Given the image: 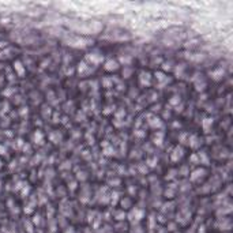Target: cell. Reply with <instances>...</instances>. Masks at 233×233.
<instances>
[{
  "mask_svg": "<svg viewBox=\"0 0 233 233\" xmlns=\"http://www.w3.org/2000/svg\"><path fill=\"white\" fill-rule=\"evenodd\" d=\"M14 70L16 71V74L19 75V76H23L25 75V67H23V64L19 62V60H16L15 63H14Z\"/></svg>",
  "mask_w": 233,
  "mask_h": 233,
  "instance_id": "5",
  "label": "cell"
},
{
  "mask_svg": "<svg viewBox=\"0 0 233 233\" xmlns=\"http://www.w3.org/2000/svg\"><path fill=\"white\" fill-rule=\"evenodd\" d=\"M204 173H206V171H204V169H201V168H199V169H195V171L191 173V180L195 181V180H198L199 177H203Z\"/></svg>",
  "mask_w": 233,
  "mask_h": 233,
  "instance_id": "6",
  "label": "cell"
},
{
  "mask_svg": "<svg viewBox=\"0 0 233 233\" xmlns=\"http://www.w3.org/2000/svg\"><path fill=\"white\" fill-rule=\"evenodd\" d=\"M86 60L89 62V65L90 64L97 65V64H100V63H102L104 57H102V55H100L97 52H93V53H89V55L86 56Z\"/></svg>",
  "mask_w": 233,
  "mask_h": 233,
  "instance_id": "1",
  "label": "cell"
},
{
  "mask_svg": "<svg viewBox=\"0 0 233 233\" xmlns=\"http://www.w3.org/2000/svg\"><path fill=\"white\" fill-rule=\"evenodd\" d=\"M139 83L142 87H147L151 85V75L147 71H142L139 74Z\"/></svg>",
  "mask_w": 233,
  "mask_h": 233,
  "instance_id": "2",
  "label": "cell"
},
{
  "mask_svg": "<svg viewBox=\"0 0 233 233\" xmlns=\"http://www.w3.org/2000/svg\"><path fill=\"white\" fill-rule=\"evenodd\" d=\"M150 126H151L153 128H161V127H162V121L158 119V117H153V119L150 120Z\"/></svg>",
  "mask_w": 233,
  "mask_h": 233,
  "instance_id": "9",
  "label": "cell"
},
{
  "mask_svg": "<svg viewBox=\"0 0 233 233\" xmlns=\"http://www.w3.org/2000/svg\"><path fill=\"white\" fill-rule=\"evenodd\" d=\"M33 142L38 143V145H41V143L44 142V135H42L41 131H36V132H34V135H33Z\"/></svg>",
  "mask_w": 233,
  "mask_h": 233,
  "instance_id": "7",
  "label": "cell"
},
{
  "mask_svg": "<svg viewBox=\"0 0 233 233\" xmlns=\"http://www.w3.org/2000/svg\"><path fill=\"white\" fill-rule=\"evenodd\" d=\"M0 154H6V147L0 145Z\"/></svg>",
  "mask_w": 233,
  "mask_h": 233,
  "instance_id": "11",
  "label": "cell"
},
{
  "mask_svg": "<svg viewBox=\"0 0 233 233\" xmlns=\"http://www.w3.org/2000/svg\"><path fill=\"white\" fill-rule=\"evenodd\" d=\"M199 139H198V136L196 135H192L191 138H190V146H191V147H198V146H199Z\"/></svg>",
  "mask_w": 233,
  "mask_h": 233,
  "instance_id": "10",
  "label": "cell"
},
{
  "mask_svg": "<svg viewBox=\"0 0 233 233\" xmlns=\"http://www.w3.org/2000/svg\"><path fill=\"white\" fill-rule=\"evenodd\" d=\"M183 155H184V149H183L181 146H176L175 149H173V151H172V154H171V159L173 162H177L183 158Z\"/></svg>",
  "mask_w": 233,
  "mask_h": 233,
  "instance_id": "4",
  "label": "cell"
},
{
  "mask_svg": "<svg viewBox=\"0 0 233 233\" xmlns=\"http://www.w3.org/2000/svg\"><path fill=\"white\" fill-rule=\"evenodd\" d=\"M120 67L119 62L117 60H113V59H109L107 62L104 63V68H105V71H109V72H113V71H117Z\"/></svg>",
  "mask_w": 233,
  "mask_h": 233,
  "instance_id": "3",
  "label": "cell"
},
{
  "mask_svg": "<svg viewBox=\"0 0 233 233\" xmlns=\"http://www.w3.org/2000/svg\"><path fill=\"white\" fill-rule=\"evenodd\" d=\"M78 71L79 74H86L87 71H90V67H89L87 63H79V67H78Z\"/></svg>",
  "mask_w": 233,
  "mask_h": 233,
  "instance_id": "8",
  "label": "cell"
},
{
  "mask_svg": "<svg viewBox=\"0 0 233 233\" xmlns=\"http://www.w3.org/2000/svg\"><path fill=\"white\" fill-rule=\"evenodd\" d=\"M1 165H3V164H1V161H0V169H1Z\"/></svg>",
  "mask_w": 233,
  "mask_h": 233,
  "instance_id": "12",
  "label": "cell"
}]
</instances>
